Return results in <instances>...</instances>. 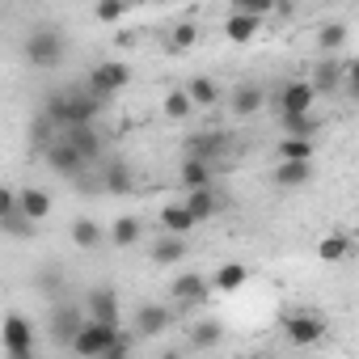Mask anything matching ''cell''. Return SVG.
I'll list each match as a JSON object with an SVG mask.
<instances>
[{"label":"cell","mask_w":359,"mask_h":359,"mask_svg":"<svg viewBox=\"0 0 359 359\" xmlns=\"http://www.w3.org/2000/svg\"><path fill=\"white\" fill-rule=\"evenodd\" d=\"M22 55H26L30 68H55V64H64V55H68V34H64V26H55V22L34 26V30L26 34V43H22Z\"/></svg>","instance_id":"obj_1"},{"label":"cell","mask_w":359,"mask_h":359,"mask_svg":"<svg viewBox=\"0 0 359 359\" xmlns=\"http://www.w3.org/2000/svg\"><path fill=\"white\" fill-rule=\"evenodd\" d=\"M127 81H131V68H127L123 60H102V64L89 68V76H85L81 89H85L89 97H97V102H110L114 93L127 89Z\"/></svg>","instance_id":"obj_2"},{"label":"cell","mask_w":359,"mask_h":359,"mask_svg":"<svg viewBox=\"0 0 359 359\" xmlns=\"http://www.w3.org/2000/svg\"><path fill=\"white\" fill-rule=\"evenodd\" d=\"M85 321H97V325H114L118 330V317H123V300H118V292L110 287V283H97V287H89V296H85Z\"/></svg>","instance_id":"obj_3"},{"label":"cell","mask_w":359,"mask_h":359,"mask_svg":"<svg viewBox=\"0 0 359 359\" xmlns=\"http://www.w3.org/2000/svg\"><path fill=\"white\" fill-rule=\"evenodd\" d=\"M0 346H5V355H34V321L26 313H5V321H0Z\"/></svg>","instance_id":"obj_4"},{"label":"cell","mask_w":359,"mask_h":359,"mask_svg":"<svg viewBox=\"0 0 359 359\" xmlns=\"http://www.w3.org/2000/svg\"><path fill=\"white\" fill-rule=\"evenodd\" d=\"M81 325H85V313H81V304H51V317H47V334H51V342H60V346H72V338L81 334Z\"/></svg>","instance_id":"obj_5"},{"label":"cell","mask_w":359,"mask_h":359,"mask_svg":"<svg viewBox=\"0 0 359 359\" xmlns=\"http://www.w3.org/2000/svg\"><path fill=\"white\" fill-rule=\"evenodd\" d=\"M114 334H118L114 325H97V321H85V325H81V334L72 338V346H68V351H72L76 359H97V355H102V351L114 342Z\"/></svg>","instance_id":"obj_6"},{"label":"cell","mask_w":359,"mask_h":359,"mask_svg":"<svg viewBox=\"0 0 359 359\" xmlns=\"http://www.w3.org/2000/svg\"><path fill=\"white\" fill-rule=\"evenodd\" d=\"M283 334H287L292 346H313V342L325 338V321L317 313H287L283 317Z\"/></svg>","instance_id":"obj_7"},{"label":"cell","mask_w":359,"mask_h":359,"mask_svg":"<svg viewBox=\"0 0 359 359\" xmlns=\"http://www.w3.org/2000/svg\"><path fill=\"white\" fill-rule=\"evenodd\" d=\"M313 102H317V93H313L309 81H287V85L279 89V114H283V118L313 114Z\"/></svg>","instance_id":"obj_8"},{"label":"cell","mask_w":359,"mask_h":359,"mask_svg":"<svg viewBox=\"0 0 359 359\" xmlns=\"http://www.w3.org/2000/svg\"><path fill=\"white\" fill-rule=\"evenodd\" d=\"M64 97H68V127H93L97 114L106 110V102L89 97L85 89H64Z\"/></svg>","instance_id":"obj_9"},{"label":"cell","mask_w":359,"mask_h":359,"mask_svg":"<svg viewBox=\"0 0 359 359\" xmlns=\"http://www.w3.org/2000/svg\"><path fill=\"white\" fill-rule=\"evenodd\" d=\"M43 156H47V165H51L60 177H68V182H76V177H81V169H85V161L72 152V144H68L64 135H60L51 148H43Z\"/></svg>","instance_id":"obj_10"},{"label":"cell","mask_w":359,"mask_h":359,"mask_svg":"<svg viewBox=\"0 0 359 359\" xmlns=\"http://www.w3.org/2000/svg\"><path fill=\"white\" fill-rule=\"evenodd\" d=\"M182 208H187V212H191V220L199 224V220H212L216 212H224V208H229V199H224L216 187H203V191H191V195L182 199Z\"/></svg>","instance_id":"obj_11"},{"label":"cell","mask_w":359,"mask_h":359,"mask_svg":"<svg viewBox=\"0 0 359 359\" xmlns=\"http://www.w3.org/2000/svg\"><path fill=\"white\" fill-rule=\"evenodd\" d=\"M229 148V135L224 131H199L187 140V156L191 161H203V165H216V156Z\"/></svg>","instance_id":"obj_12"},{"label":"cell","mask_w":359,"mask_h":359,"mask_svg":"<svg viewBox=\"0 0 359 359\" xmlns=\"http://www.w3.org/2000/svg\"><path fill=\"white\" fill-rule=\"evenodd\" d=\"M18 212H22L30 224H39V220H47V216L55 212V199H51L43 187H22V191H18Z\"/></svg>","instance_id":"obj_13"},{"label":"cell","mask_w":359,"mask_h":359,"mask_svg":"<svg viewBox=\"0 0 359 359\" xmlns=\"http://www.w3.org/2000/svg\"><path fill=\"white\" fill-rule=\"evenodd\" d=\"M64 140L72 144V152H76L85 165H97V161H102V135H97V127H68Z\"/></svg>","instance_id":"obj_14"},{"label":"cell","mask_w":359,"mask_h":359,"mask_svg":"<svg viewBox=\"0 0 359 359\" xmlns=\"http://www.w3.org/2000/svg\"><path fill=\"white\" fill-rule=\"evenodd\" d=\"M131 330H135V338H156V334H165V330H169V309H165V304H140Z\"/></svg>","instance_id":"obj_15"},{"label":"cell","mask_w":359,"mask_h":359,"mask_svg":"<svg viewBox=\"0 0 359 359\" xmlns=\"http://www.w3.org/2000/svg\"><path fill=\"white\" fill-rule=\"evenodd\" d=\"M169 296H173L177 304H203V296H208V279H203L199 271H182V275L173 279Z\"/></svg>","instance_id":"obj_16"},{"label":"cell","mask_w":359,"mask_h":359,"mask_svg":"<svg viewBox=\"0 0 359 359\" xmlns=\"http://www.w3.org/2000/svg\"><path fill=\"white\" fill-rule=\"evenodd\" d=\"M148 254H152V262H156V266H177V262H187L191 241H187V237H156Z\"/></svg>","instance_id":"obj_17"},{"label":"cell","mask_w":359,"mask_h":359,"mask_svg":"<svg viewBox=\"0 0 359 359\" xmlns=\"http://www.w3.org/2000/svg\"><path fill=\"white\" fill-rule=\"evenodd\" d=\"M161 229H165V237H191L195 220H191V212L182 203H165L161 208Z\"/></svg>","instance_id":"obj_18"},{"label":"cell","mask_w":359,"mask_h":359,"mask_svg":"<svg viewBox=\"0 0 359 359\" xmlns=\"http://www.w3.org/2000/svg\"><path fill=\"white\" fill-rule=\"evenodd\" d=\"M187 97H191L195 110H212V106L224 102V93H220V85H216L212 76H195V81L187 85Z\"/></svg>","instance_id":"obj_19"},{"label":"cell","mask_w":359,"mask_h":359,"mask_svg":"<svg viewBox=\"0 0 359 359\" xmlns=\"http://www.w3.org/2000/svg\"><path fill=\"white\" fill-rule=\"evenodd\" d=\"M262 102H266V93H262V85H254V81H245V85H237L233 89V97H229V106H233V114H258L262 110Z\"/></svg>","instance_id":"obj_20"},{"label":"cell","mask_w":359,"mask_h":359,"mask_svg":"<svg viewBox=\"0 0 359 359\" xmlns=\"http://www.w3.org/2000/svg\"><path fill=\"white\" fill-rule=\"evenodd\" d=\"M68 237H72L76 250H97V245L106 241V229H102L97 220H89V216H76L72 229H68Z\"/></svg>","instance_id":"obj_21"},{"label":"cell","mask_w":359,"mask_h":359,"mask_svg":"<svg viewBox=\"0 0 359 359\" xmlns=\"http://www.w3.org/2000/svg\"><path fill=\"white\" fill-rule=\"evenodd\" d=\"M271 177H275V187H283V191H296V187L313 182V165H300V161H279Z\"/></svg>","instance_id":"obj_22"},{"label":"cell","mask_w":359,"mask_h":359,"mask_svg":"<svg viewBox=\"0 0 359 359\" xmlns=\"http://www.w3.org/2000/svg\"><path fill=\"white\" fill-rule=\"evenodd\" d=\"M212 165H203V161H182V169H177V182H182V191L191 195V191H203V187H212Z\"/></svg>","instance_id":"obj_23"},{"label":"cell","mask_w":359,"mask_h":359,"mask_svg":"<svg viewBox=\"0 0 359 359\" xmlns=\"http://www.w3.org/2000/svg\"><path fill=\"white\" fill-rule=\"evenodd\" d=\"M262 34V22H254V18H245V13H229L224 18V39L229 43H250V39H258Z\"/></svg>","instance_id":"obj_24"},{"label":"cell","mask_w":359,"mask_h":359,"mask_svg":"<svg viewBox=\"0 0 359 359\" xmlns=\"http://www.w3.org/2000/svg\"><path fill=\"white\" fill-rule=\"evenodd\" d=\"M131 187H135V177H131L127 161H110V165L102 169V191H110V195H127Z\"/></svg>","instance_id":"obj_25"},{"label":"cell","mask_w":359,"mask_h":359,"mask_svg":"<svg viewBox=\"0 0 359 359\" xmlns=\"http://www.w3.org/2000/svg\"><path fill=\"white\" fill-rule=\"evenodd\" d=\"M342 72H346V64H334V60H321L317 68H313V93H334L338 85H342Z\"/></svg>","instance_id":"obj_26"},{"label":"cell","mask_w":359,"mask_h":359,"mask_svg":"<svg viewBox=\"0 0 359 359\" xmlns=\"http://www.w3.org/2000/svg\"><path fill=\"white\" fill-rule=\"evenodd\" d=\"M245 279H250V266L245 262H224V266H216L212 287L216 292H237V287H245Z\"/></svg>","instance_id":"obj_27"},{"label":"cell","mask_w":359,"mask_h":359,"mask_svg":"<svg viewBox=\"0 0 359 359\" xmlns=\"http://www.w3.org/2000/svg\"><path fill=\"white\" fill-rule=\"evenodd\" d=\"M220 338H224V325H220L216 317H203V321H195V325H191V346H199V351L220 346Z\"/></svg>","instance_id":"obj_28"},{"label":"cell","mask_w":359,"mask_h":359,"mask_svg":"<svg viewBox=\"0 0 359 359\" xmlns=\"http://www.w3.org/2000/svg\"><path fill=\"white\" fill-rule=\"evenodd\" d=\"M140 233H144V229H140V220H135V216H118V220L106 229V241H114L118 250H127V245H135V241H140Z\"/></svg>","instance_id":"obj_29"},{"label":"cell","mask_w":359,"mask_h":359,"mask_svg":"<svg viewBox=\"0 0 359 359\" xmlns=\"http://www.w3.org/2000/svg\"><path fill=\"white\" fill-rule=\"evenodd\" d=\"M317 258H321V262H342V258H351V237H346V233H330V237H321Z\"/></svg>","instance_id":"obj_30"},{"label":"cell","mask_w":359,"mask_h":359,"mask_svg":"<svg viewBox=\"0 0 359 359\" xmlns=\"http://www.w3.org/2000/svg\"><path fill=\"white\" fill-rule=\"evenodd\" d=\"M279 161L313 165V140H292V135H283V140H279Z\"/></svg>","instance_id":"obj_31"},{"label":"cell","mask_w":359,"mask_h":359,"mask_svg":"<svg viewBox=\"0 0 359 359\" xmlns=\"http://www.w3.org/2000/svg\"><path fill=\"white\" fill-rule=\"evenodd\" d=\"M0 233L13 237V241H34V237H39V224H30L22 212H13L9 220H0Z\"/></svg>","instance_id":"obj_32"},{"label":"cell","mask_w":359,"mask_h":359,"mask_svg":"<svg viewBox=\"0 0 359 359\" xmlns=\"http://www.w3.org/2000/svg\"><path fill=\"white\" fill-rule=\"evenodd\" d=\"M342 43H346V26H342V22H325V26L317 30V47H321L325 55H330V51H338Z\"/></svg>","instance_id":"obj_33"},{"label":"cell","mask_w":359,"mask_h":359,"mask_svg":"<svg viewBox=\"0 0 359 359\" xmlns=\"http://www.w3.org/2000/svg\"><path fill=\"white\" fill-rule=\"evenodd\" d=\"M165 114H169V118H191V114H195L187 89H169V93H165Z\"/></svg>","instance_id":"obj_34"},{"label":"cell","mask_w":359,"mask_h":359,"mask_svg":"<svg viewBox=\"0 0 359 359\" xmlns=\"http://www.w3.org/2000/svg\"><path fill=\"white\" fill-rule=\"evenodd\" d=\"M55 140H60V131H55V127H51V123L43 118V114H34V123H30V144H34V148L43 152V148H51Z\"/></svg>","instance_id":"obj_35"},{"label":"cell","mask_w":359,"mask_h":359,"mask_svg":"<svg viewBox=\"0 0 359 359\" xmlns=\"http://www.w3.org/2000/svg\"><path fill=\"white\" fill-rule=\"evenodd\" d=\"M233 13H245V18L262 22V18L275 13V0H233Z\"/></svg>","instance_id":"obj_36"},{"label":"cell","mask_w":359,"mask_h":359,"mask_svg":"<svg viewBox=\"0 0 359 359\" xmlns=\"http://www.w3.org/2000/svg\"><path fill=\"white\" fill-rule=\"evenodd\" d=\"M127 13H131V9H127V5H123V0H102V5H97V9H93V18H97V22H102V26H114V22H123V18H127Z\"/></svg>","instance_id":"obj_37"},{"label":"cell","mask_w":359,"mask_h":359,"mask_svg":"<svg viewBox=\"0 0 359 359\" xmlns=\"http://www.w3.org/2000/svg\"><path fill=\"white\" fill-rule=\"evenodd\" d=\"M283 127H287V135L292 140H313V131L321 127L313 114H300V118H283Z\"/></svg>","instance_id":"obj_38"},{"label":"cell","mask_w":359,"mask_h":359,"mask_svg":"<svg viewBox=\"0 0 359 359\" xmlns=\"http://www.w3.org/2000/svg\"><path fill=\"white\" fill-rule=\"evenodd\" d=\"M199 43V26L195 22H177L173 26V51H187V47H195Z\"/></svg>","instance_id":"obj_39"},{"label":"cell","mask_w":359,"mask_h":359,"mask_svg":"<svg viewBox=\"0 0 359 359\" xmlns=\"http://www.w3.org/2000/svg\"><path fill=\"white\" fill-rule=\"evenodd\" d=\"M131 342H135V338L118 330V334H114V342H110V346H106L97 359H131Z\"/></svg>","instance_id":"obj_40"},{"label":"cell","mask_w":359,"mask_h":359,"mask_svg":"<svg viewBox=\"0 0 359 359\" xmlns=\"http://www.w3.org/2000/svg\"><path fill=\"white\" fill-rule=\"evenodd\" d=\"M18 212V191H9V187H0V220H9Z\"/></svg>","instance_id":"obj_41"},{"label":"cell","mask_w":359,"mask_h":359,"mask_svg":"<svg viewBox=\"0 0 359 359\" xmlns=\"http://www.w3.org/2000/svg\"><path fill=\"white\" fill-rule=\"evenodd\" d=\"M43 271H47V275L39 279V283H43V292H60V283H64V275H60V266H43Z\"/></svg>","instance_id":"obj_42"},{"label":"cell","mask_w":359,"mask_h":359,"mask_svg":"<svg viewBox=\"0 0 359 359\" xmlns=\"http://www.w3.org/2000/svg\"><path fill=\"white\" fill-rule=\"evenodd\" d=\"M161 359H187V355H182V351H165Z\"/></svg>","instance_id":"obj_43"},{"label":"cell","mask_w":359,"mask_h":359,"mask_svg":"<svg viewBox=\"0 0 359 359\" xmlns=\"http://www.w3.org/2000/svg\"><path fill=\"white\" fill-rule=\"evenodd\" d=\"M5 359H34V355H5Z\"/></svg>","instance_id":"obj_44"}]
</instances>
